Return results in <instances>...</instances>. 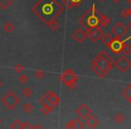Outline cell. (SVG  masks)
Instances as JSON below:
<instances>
[{
	"instance_id": "cell-1",
	"label": "cell",
	"mask_w": 131,
	"mask_h": 129,
	"mask_svg": "<svg viewBox=\"0 0 131 129\" xmlns=\"http://www.w3.org/2000/svg\"><path fill=\"white\" fill-rule=\"evenodd\" d=\"M31 10L44 24H48L59 16L65 8L57 0H39Z\"/></svg>"
},
{
	"instance_id": "cell-2",
	"label": "cell",
	"mask_w": 131,
	"mask_h": 129,
	"mask_svg": "<svg viewBox=\"0 0 131 129\" xmlns=\"http://www.w3.org/2000/svg\"><path fill=\"white\" fill-rule=\"evenodd\" d=\"M114 61L105 51H101L93 60V64L90 68L91 70L99 77V78H105L109 75L110 71L114 67Z\"/></svg>"
},
{
	"instance_id": "cell-3",
	"label": "cell",
	"mask_w": 131,
	"mask_h": 129,
	"mask_svg": "<svg viewBox=\"0 0 131 129\" xmlns=\"http://www.w3.org/2000/svg\"><path fill=\"white\" fill-rule=\"evenodd\" d=\"M99 10L96 9L95 5H93L82 16L79 18L78 22L85 31H89L90 30L96 28L100 26V22H99V16H98Z\"/></svg>"
},
{
	"instance_id": "cell-4",
	"label": "cell",
	"mask_w": 131,
	"mask_h": 129,
	"mask_svg": "<svg viewBox=\"0 0 131 129\" xmlns=\"http://www.w3.org/2000/svg\"><path fill=\"white\" fill-rule=\"evenodd\" d=\"M60 81L65 84L67 87H68L70 90H75L77 86L78 82V75H77L75 71L71 68L66 69L62 72L60 75Z\"/></svg>"
},
{
	"instance_id": "cell-5",
	"label": "cell",
	"mask_w": 131,
	"mask_h": 129,
	"mask_svg": "<svg viewBox=\"0 0 131 129\" xmlns=\"http://www.w3.org/2000/svg\"><path fill=\"white\" fill-rule=\"evenodd\" d=\"M2 104L9 110H13L21 102V98L13 91H8L1 99Z\"/></svg>"
},
{
	"instance_id": "cell-6",
	"label": "cell",
	"mask_w": 131,
	"mask_h": 129,
	"mask_svg": "<svg viewBox=\"0 0 131 129\" xmlns=\"http://www.w3.org/2000/svg\"><path fill=\"white\" fill-rule=\"evenodd\" d=\"M128 27L120 22L115 24V26H113L112 29H111V32L115 36V38L119 39V40H121L125 36H127L128 34Z\"/></svg>"
},
{
	"instance_id": "cell-7",
	"label": "cell",
	"mask_w": 131,
	"mask_h": 129,
	"mask_svg": "<svg viewBox=\"0 0 131 129\" xmlns=\"http://www.w3.org/2000/svg\"><path fill=\"white\" fill-rule=\"evenodd\" d=\"M115 66L121 73H126L131 67V62L126 56H122L115 62Z\"/></svg>"
},
{
	"instance_id": "cell-8",
	"label": "cell",
	"mask_w": 131,
	"mask_h": 129,
	"mask_svg": "<svg viewBox=\"0 0 131 129\" xmlns=\"http://www.w3.org/2000/svg\"><path fill=\"white\" fill-rule=\"evenodd\" d=\"M130 39H131V36H129L128 38L126 39L125 40H119V39L115 38L114 40L112 41V43H111V47H110L109 49H111V52L114 53V54H116V55L119 54V53L121 52L122 48H123L124 44L126 43V41H127V40H130Z\"/></svg>"
},
{
	"instance_id": "cell-9",
	"label": "cell",
	"mask_w": 131,
	"mask_h": 129,
	"mask_svg": "<svg viewBox=\"0 0 131 129\" xmlns=\"http://www.w3.org/2000/svg\"><path fill=\"white\" fill-rule=\"evenodd\" d=\"M103 31H102V27L98 26L96 28L90 30L89 31H87V38L90 39V40L93 42H97L99 40H101L103 35Z\"/></svg>"
},
{
	"instance_id": "cell-10",
	"label": "cell",
	"mask_w": 131,
	"mask_h": 129,
	"mask_svg": "<svg viewBox=\"0 0 131 129\" xmlns=\"http://www.w3.org/2000/svg\"><path fill=\"white\" fill-rule=\"evenodd\" d=\"M87 38V32L84 28H78L72 34V39L77 43H83Z\"/></svg>"
},
{
	"instance_id": "cell-11",
	"label": "cell",
	"mask_w": 131,
	"mask_h": 129,
	"mask_svg": "<svg viewBox=\"0 0 131 129\" xmlns=\"http://www.w3.org/2000/svg\"><path fill=\"white\" fill-rule=\"evenodd\" d=\"M77 116L81 118V119H86L90 115H92V109H90V107L86 104H82L81 106H79L75 110Z\"/></svg>"
},
{
	"instance_id": "cell-12",
	"label": "cell",
	"mask_w": 131,
	"mask_h": 129,
	"mask_svg": "<svg viewBox=\"0 0 131 129\" xmlns=\"http://www.w3.org/2000/svg\"><path fill=\"white\" fill-rule=\"evenodd\" d=\"M47 99V101L50 104L52 107L56 108L59 105L60 103V98L53 91H48L47 92L44 94Z\"/></svg>"
},
{
	"instance_id": "cell-13",
	"label": "cell",
	"mask_w": 131,
	"mask_h": 129,
	"mask_svg": "<svg viewBox=\"0 0 131 129\" xmlns=\"http://www.w3.org/2000/svg\"><path fill=\"white\" fill-rule=\"evenodd\" d=\"M66 127L68 129H82L84 127V124L82 122L81 118H75L74 120L68 122Z\"/></svg>"
},
{
	"instance_id": "cell-14",
	"label": "cell",
	"mask_w": 131,
	"mask_h": 129,
	"mask_svg": "<svg viewBox=\"0 0 131 129\" xmlns=\"http://www.w3.org/2000/svg\"><path fill=\"white\" fill-rule=\"evenodd\" d=\"M100 124V120L94 116V115H90L87 118H86V125L89 128H95L96 126H98V125Z\"/></svg>"
},
{
	"instance_id": "cell-15",
	"label": "cell",
	"mask_w": 131,
	"mask_h": 129,
	"mask_svg": "<svg viewBox=\"0 0 131 129\" xmlns=\"http://www.w3.org/2000/svg\"><path fill=\"white\" fill-rule=\"evenodd\" d=\"M83 0H62L63 5L68 8H75L82 4Z\"/></svg>"
},
{
	"instance_id": "cell-16",
	"label": "cell",
	"mask_w": 131,
	"mask_h": 129,
	"mask_svg": "<svg viewBox=\"0 0 131 129\" xmlns=\"http://www.w3.org/2000/svg\"><path fill=\"white\" fill-rule=\"evenodd\" d=\"M98 16H99V22H100L101 27H107V26L111 24V19H110V17L105 15L101 14L100 11H99V13H98Z\"/></svg>"
},
{
	"instance_id": "cell-17",
	"label": "cell",
	"mask_w": 131,
	"mask_h": 129,
	"mask_svg": "<svg viewBox=\"0 0 131 129\" xmlns=\"http://www.w3.org/2000/svg\"><path fill=\"white\" fill-rule=\"evenodd\" d=\"M114 39H115L114 37H112V35L110 34V33H104L101 40H102V41L103 42V44L106 47L110 48L111 43H112V41L114 40Z\"/></svg>"
},
{
	"instance_id": "cell-18",
	"label": "cell",
	"mask_w": 131,
	"mask_h": 129,
	"mask_svg": "<svg viewBox=\"0 0 131 129\" xmlns=\"http://www.w3.org/2000/svg\"><path fill=\"white\" fill-rule=\"evenodd\" d=\"M121 94L125 100H127L129 103H131V84H128L124 88Z\"/></svg>"
},
{
	"instance_id": "cell-19",
	"label": "cell",
	"mask_w": 131,
	"mask_h": 129,
	"mask_svg": "<svg viewBox=\"0 0 131 129\" xmlns=\"http://www.w3.org/2000/svg\"><path fill=\"white\" fill-rule=\"evenodd\" d=\"M53 109H54V107H52L49 102H46V103L42 104V107H41V109H40V111H41L43 114L48 115V114H49V113L52 112Z\"/></svg>"
},
{
	"instance_id": "cell-20",
	"label": "cell",
	"mask_w": 131,
	"mask_h": 129,
	"mask_svg": "<svg viewBox=\"0 0 131 129\" xmlns=\"http://www.w3.org/2000/svg\"><path fill=\"white\" fill-rule=\"evenodd\" d=\"M47 25L49 26V27L53 31H58V30H59V27H60L59 22H58L56 19H55V20L50 21V22H49Z\"/></svg>"
},
{
	"instance_id": "cell-21",
	"label": "cell",
	"mask_w": 131,
	"mask_h": 129,
	"mask_svg": "<svg viewBox=\"0 0 131 129\" xmlns=\"http://www.w3.org/2000/svg\"><path fill=\"white\" fill-rule=\"evenodd\" d=\"M13 4V0H0V8L6 10Z\"/></svg>"
},
{
	"instance_id": "cell-22",
	"label": "cell",
	"mask_w": 131,
	"mask_h": 129,
	"mask_svg": "<svg viewBox=\"0 0 131 129\" xmlns=\"http://www.w3.org/2000/svg\"><path fill=\"white\" fill-rule=\"evenodd\" d=\"M3 28H4V31H6V33L13 32L14 30H15V27H14L13 24H12L11 22H6L4 24V26H3Z\"/></svg>"
},
{
	"instance_id": "cell-23",
	"label": "cell",
	"mask_w": 131,
	"mask_h": 129,
	"mask_svg": "<svg viewBox=\"0 0 131 129\" xmlns=\"http://www.w3.org/2000/svg\"><path fill=\"white\" fill-rule=\"evenodd\" d=\"M121 52L123 53L124 56H129V55L131 54V45L129 43H125L123 46V48H122V50Z\"/></svg>"
},
{
	"instance_id": "cell-24",
	"label": "cell",
	"mask_w": 131,
	"mask_h": 129,
	"mask_svg": "<svg viewBox=\"0 0 131 129\" xmlns=\"http://www.w3.org/2000/svg\"><path fill=\"white\" fill-rule=\"evenodd\" d=\"M22 94L24 95L25 98H30L32 96L33 94V90L31 87H25L22 91Z\"/></svg>"
},
{
	"instance_id": "cell-25",
	"label": "cell",
	"mask_w": 131,
	"mask_h": 129,
	"mask_svg": "<svg viewBox=\"0 0 131 129\" xmlns=\"http://www.w3.org/2000/svg\"><path fill=\"white\" fill-rule=\"evenodd\" d=\"M34 109V107L32 106V104H31L30 102H26V103L24 104V110L25 113L27 114H31V112Z\"/></svg>"
},
{
	"instance_id": "cell-26",
	"label": "cell",
	"mask_w": 131,
	"mask_h": 129,
	"mask_svg": "<svg viewBox=\"0 0 131 129\" xmlns=\"http://www.w3.org/2000/svg\"><path fill=\"white\" fill-rule=\"evenodd\" d=\"M22 122L20 121L19 118H16L15 120H14V122L12 123V125H10L12 129H22Z\"/></svg>"
},
{
	"instance_id": "cell-27",
	"label": "cell",
	"mask_w": 131,
	"mask_h": 129,
	"mask_svg": "<svg viewBox=\"0 0 131 129\" xmlns=\"http://www.w3.org/2000/svg\"><path fill=\"white\" fill-rule=\"evenodd\" d=\"M29 80H30L29 76H28L27 75H25V74H23V75H20V77H19V82H20L22 84H28Z\"/></svg>"
},
{
	"instance_id": "cell-28",
	"label": "cell",
	"mask_w": 131,
	"mask_h": 129,
	"mask_svg": "<svg viewBox=\"0 0 131 129\" xmlns=\"http://www.w3.org/2000/svg\"><path fill=\"white\" fill-rule=\"evenodd\" d=\"M115 120L118 124H122L125 121V116H124L122 113H118V114L115 116Z\"/></svg>"
},
{
	"instance_id": "cell-29",
	"label": "cell",
	"mask_w": 131,
	"mask_h": 129,
	"mask_svg": "<svg viewBox=\"0 0 131 129\" xmlns=\"http://www.w3.org/2000/svg\"><path fill=\"white\" fill-rule=\"evenodd\" d=\"M45 76V72L42 69H38L35 71V77L39 80H41L42 78H44Z\"/></svg>"
},
{
	"instance_id": "cell-30",
	"label": "cell",
	"mask_w": 131,
	"mask_h": 129,
	"mask_svg": "<svg viewBox=\"0 0 131 129\" xmlns=\"http://www.w3.org/2000/svg\"><path fill=\"white\" fill-rule=\"evenodd\" d=\"M14 69H15V71L16 72V73H22V72L24 71V67L22 64H17V65H15V66Z\"/></svg>"
},
{
	"instance_id": "cell-31",
	"label": "cell",
	"mask_w": 131,
	"mask_h": 129,
	"mask_svg": "<svg viewBox=\"0 0 131 129\" xmlns=\"http://www.w3.org/2000/svg\"><path fill=\"white\" fill-rule=\"evenodd\" d=\"M31 128H33V125H31L30 122H24L22 124V129H31Z\"/></svg>"
},
{
	"instance_id": "cell-32",
	"label": "cell",
	"mask_w": 131,
	"mask_h": 129,
	"mask_svg": "<svg viewBox=\"0 0 131 129\" xmlns=\"http://www.w3.org/2000/svg\"><path fill=\"white\" fill-rule=\"evenodd\" d=\"M120 16L122 17V18H127V16H129V15H128V10L127 9H122L121 10V12H120Z\"/></svg>"
},
{
	"instance_id": "cell-33",
	"label": "cell",
	"mask_w": 131,
	"mask_h": 129,
	"mask_svg": "<svg viewBox=\"0 0 131 129\" xmlns=\"http://www.w3.org/2000/svg\"><path fill=\"white\" fill-rule=\"evenodd\" d=\"M46 102H48L47 101V99H46L45 95H43V96H42L41 98L40 99V104H44V103H46Z\"/></svg>"
},
{
	"instance_id": "cell-34",
	"label": "cell",
	"mask_w": 131,
	"mask_h": 129,
	"mask_svg": "<svg viewBox=\"0 0 131 129\" xmlns=\"http://www.w3.org/2000/svg\"><path fill=\"white\" fill-rule=\"evenodd\" d=\"M33 128H34V129H37V128L41 129V128H43V126H42L41 125H40V124H39V123H37L35 125H33Z\"/></svg>"
},
{
	"instance_id": "cell-35",
	"label": "cell",
	"mask_w": 131,
	"mask_h": 129,
	"mask_svg": "<svg viewBox=\"0 0 131 129\" xmlns=\"http://www.w3.org/2000/svg\"><path fill=\"white\" fill-rule=\"evenodd\" d=\"M127 27H128L129 30H131V21H129L128 24H127Z\"/></svg>"
},
{
	"instance_id": "cell-36",
	"label": "cell",
	"mask_w": 131,
	"mask_h": 129,
	"mask_svg": "<svg viewBox=\"0 0 131 129\" xmlns=\"http://www.w3.org/2000/svg\"><path fill=\"white\" fill-rule=\"evenodd\" d=\"M127 10H128V15H129V16L131 17V6H130V7H129Z\"/></svg>"
},
{
	"instance_id": "cell-37",
	"label": "cell",
	"mask_w": 131,
	"mask_h": 129,
	"mask_svg": "<svg viewBox=\"0 0 131 129\" xmlns=\"http://www.w3.org/2000/svg\"><path fill=\"white\" fill-rule=\"evenodd\" d=\"M111 1H112L113 3H118L120 1V0H111Z\"/></svg>"
},
{
	"instance_id": "cell-38",
	"label": "cell",
	"mask_w": 131,
	"mask_h": 129,
	"mask_svg": "<svg viewBox=\"0 0 131 129\" xmlns=\"http://www.w3.org/2000/svg\"><path fill=\"white\" fill-rule=\"evenodd\" d=\"M127 2L128 3V4H129V5H130V6H131V0H127Z\"/></svg>"
},
{
	"instance_id": "cell-39",
	"label": "cell",
	"mask_w": 131,
	"mask_h": 129,
	"mask_svg": "<svg viewBox=\"0 0 131 129\" xmlns=\"http://www.w3.org/2000/svg\"><path fill=\"white\" fill-rule=\"evenodd\" d=\"M2 85H3V84H2V81L0 80V88L2 87Z\"/></svg>"
},
{
	"instance_id": "cell-40",
	"label": "cell",
	"mask_w": 131,
	"mask_h": 129,
	"mask_svg": "<svg viewBox=\"0 0 131 129\" xmlns=\"http://www.w3.org/2000/svg\"><path fill=\"white\" fill-rule=\"evenodd\" d=\"M1 123H2V118H0V125H1Z\"/></svg>"
},
{
	"instance_id": "cell-41",
	"label": "cell",
	"mask_w": 131,
	"mask_h": 129,
	"mask_svg": "<svg viewBox=\"0 0 131 129\" xmlns=\"http://www.w3.org/2000/svg\"><path fill=\"white\" fill-rule=\"evenodd\" d=\"M98 1H99V2H103L104 0H98Z\"/></svg>"
},
{
	"instance_id": "cell-42",
	"label": "cell",
	"mask_w": 131,
	"mask_h": 129,
	"mask_svg": "<svg viewBox=\"0 0 131 129\" xmlns=\"http://www.w3.org/2000/svg\"><path fill=\"white\" fill-rule=\"evenodd\" d=\"M130 128H131V126H130Z\"/></svg>"
}]
</instances>
